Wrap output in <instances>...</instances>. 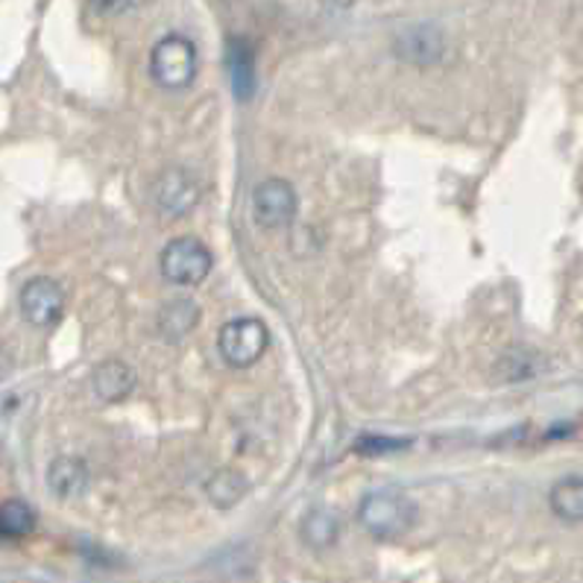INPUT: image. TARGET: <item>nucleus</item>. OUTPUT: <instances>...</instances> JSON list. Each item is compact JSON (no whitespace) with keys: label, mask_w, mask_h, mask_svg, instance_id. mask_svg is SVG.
I'll return each mask as SVG.
<instances>
[{"label":"nucleus","mask_w":583,"mask_h":583,"mask_svg":"<svg viewBox=\"0 0 583 583\" xmlns=\"http://www.w3.org/2000/svg\"><path fill=\"white\" fill-rule=\"evenodd\" d=\"M358 522L376 540H399L417 522V508L405 493L396 490H376L367 493L358 504Z\"/></svg>","instance_id":"1"},{"label":"nucleus","mask_w":583,"mask_h":583,"mask_svg":"<svg viewBox=\"0 0 583 583\" xmlns=\"http://www.w3.org/2000/svg\"><path fill=\"white\" fill-rule=\"evenodd\" d=\"M200 68L197 48L185 35H165L150 53V76L167 91H182L194 83Z\"/></svg>","instance_id":"2"},{"label":"nucleus","mask_w":583,"mask_h":583,"mask_svg":"<svg viewBox=\"0 0 583 583\" xmlns=\"http://www.w3.org/2000/svg\"><path fill=\"white\" fill-rule=\"evenodd\" d=\"M270 346V331L258 317H235L217 335V352L229 367H253Z\"/></svg>","instance_id":"3"},{"label":"nucleus","mask_w":583,"mask_h":583,"mask_svg":"<svg viewBox=\"0 0 583 583\" xmlns=\"http://www.w3.org/2000/svg\"><path fill=\"white\" fill-rule=\"evenodd\" d=\"M158 267L176 288H194L212 273V253L200 238H173L158 255Z\"/></svg>","instance_id":"4"},{"label":"nucleus","mask_w":583,"mask_h":583,"mask_svg":"<svg viewBox=\"0 0 583 583\" xmlns=\"http://www.w3.org/2000/svg\"><path fill=\"white\" fill-rule=\"evenodd\" d=\"M200 197H203V185L191 171L185 167H167L165 173H158L153 185H150V200L158 214H165L171 221H180L185 214L197 208Z\"/></svg>","instance_id":"5"},{"label":"nucleus","mask_w":583,"mask_h":583,"mask_svg":"<svg viewBox=\"0 0 583 583\" xmlns=\"http://www.w3.org/2000/svg\"><path fill=\"white\" fill-rule=\"evenodd\" d=\"M296 188L288 180L270 176L255 185L253 191V217L262 229H285L296 217Z\"/></svg>","instance_id":"6"},{"label":"nucleus","mask_w":583,"mask_h":583,"mask_svg":"<svg viewBox=\"0 0 583 583\" xmlns=\"http://www.w3.org/2000/svg\"><path fill=\"white\" fill-rule=\"evenodd\" d=\"M18 305H21V314L30 326L48 329V326L62 320V314H65V288L59 282L48 279V276H35L21 288Z\"/></svg>","instance_id":"7"},{"label":"nucleus","mask_w":583,"mask_h":583,"mask_svg":"<svg viewBox=\"0 0 583 583\" xmlns=\"http://www.w3.org/2000/svg\"><path fill=\"white\" fill-rule=\"evenodd\" d=\"M135 381H139L135 370H132L130 364L117 361V358H109V361L98 364L94 372H91V390H94V396H98L100 402L106 405L124 402L126 396L135 390Z\"/></svg>","instance_id":"8"},{"label":"nucleus","mask_w":583,"mask_h":583,"mask_svg":"<svg viewBox=\"0 0 583 583\" xmlns=\"http://www.w3.org/2000/svg\"><path fill=\"white\" fill-rule=\"evenodd\" d=\"M89 467H85V460L74 458V454H62L48 467V487L59 499H80L89 490Z\"/></svg>","instance_id":"9"},{"label":"nucleus","mask_w":583,"mask_h":583,"mask_svg":"<svg viewBox=\"0 0 583 583\" xmlns=\"http://www.w3.org/2000/svg\"><path fill=\"white\" fill-rule=\"evenodd\" d=\"M226 68H229V85L238 94V100H249L255 91V59L253 48L244 39H232L229 53H226Z\"/></svg>","instance_id":"10"},{"label":"nucleus","mask_w":583,"mask_h":583,"mask_svg":"<svg viewBox=\"0 0 583 583\" xmlns=\"http://www.w3.org/2000/svg\"><path fill=\"white\" fill-rule=\"evenodd\" d=\"M551 513L563 522H572V525H581L583 522V478L581 475H569L560 478L558 484L551 487L549 493Z\"/></svg>","instance_id":"11"},{"label":"nucleus","mask_w":583,"mask_h":583,"mask_svg":"<svg viewBox=\"0 0 583 583\" xmlns=\"http://www.w3.org/2000/svg\"><path fill=\"white\" fill-rule=\"evenodd\" d=\"M200 305L191 299H173L158 314V331L165 340H182L197 329Z\"/></svg>","instance_id":"12"},{"label":"nucleus","mask_w":583,"mask_h":583,"mask_svg":"<svg viewBox=\"0 0 583 583\" xmlns=\"http://www.w3.org/2000/svg\"><path fill=\"white\" fill-rule=\"evenodd\" d=\"M299 536H303L305 545H308V549H314V551L331 549V545L337 542V536H340V522H337V516L331 513V510L314 508L303 516Z\"/></svg>","instance_id":"13"},{"label":"nucleus","mask_w":583,"mask_h":583,"mask_svg":"<svg viewBox=\"0 0 583 583\" xmlns=\"http://www.w3.org/2000/svg\"><path fill=\"white\" fill-rule=\"evenodd\" d=\"M249 484L247 478L241 475L238 469H217L206 481V495L217 508H235L244 495H247Z\"/></svg>","instance_id":"14"},{"label":"nucleus","mask_w":583,"mask_h":583,"mask_svg":"<svg viewBox=\"0 0 583 583\" xmlns=\"http://www.w3.org/2000/svg\"><path fill=\"white\" fill-rule=\"evenodd\" d=\"M35 510L27 499H7L0 508V534L3 540H24L33 534Z\"/></svg>","instance_id":"15"},{"label":"nucleus","mask_w":583,"mask_h":583,"mask_svg":"<svg viewBox=\"0 0 583 583\" xmlns=\"http://www.w3.org/2000/svg\"><path fill=\"white\" fill-rule=\"evenodd\" d=\"M411 446V440H393V437H361L358 440V452L361 454H387L396 449Z\"/></svg>","instance_id":"16"},{"label":"nucleus","mask_w":583,"mask_h":583,"mask_svg":"<svg viewBox=\"0 0 583 583\" xmlns=\"http://www.w3.org/2000/svg\"><path fill=\"white\" fill-rule=\"evenodd\" d=\"M89 3L98 9V12H103V16H109V12H121V9L126 7V0H89Z\"/></svg>","instance_id":"17"}]
</instances>
